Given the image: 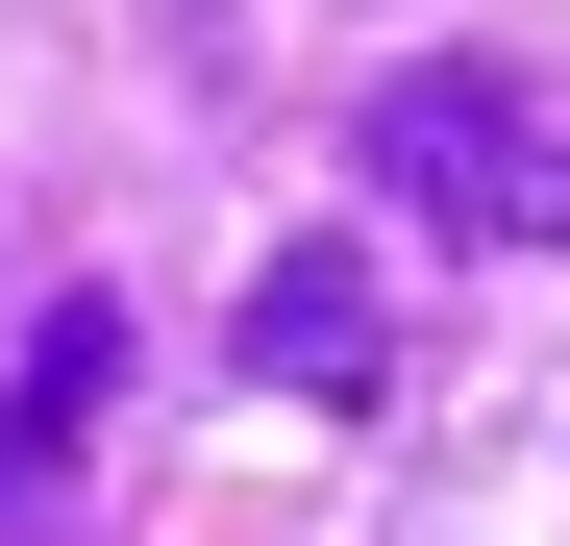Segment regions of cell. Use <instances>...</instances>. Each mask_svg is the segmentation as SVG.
Listing matches in <instances>:
<instances>
[{
    "instance_id": "cell-2",
    "label": "cell",
    "mask_w": 570,
    "mask_h": 546,
    "mask_svg": "<svg viewBox=\"0 0 570 546\" xmlns=\"http://www.w3.org/2000/svg\"><path fill=\"white\" fill-rule=\"evenodd\" d=\"M125 299H100V273H75V299H26V348H0V546H26L75 472H100V422H125Z\"/></svg>"
},
{
    "instance_id": "cell-1",
    "label": "cell",
    "mask_w": 570,
    "mask_h": 546,
    "mask_svg": "<svg viewBox=\"0 0 570 546\" xmlns=\"http://www.w3.org/2000/svg\"><path fill=\"white\" fill-rule=\"evenodd\" d=\"M372 174H397L422 224H497V248H570V100L546 75H372V125H347Z\"/></svg>"
},
{
    "instance_id": "cell-3",
    "label": "cell",
    "mask_w": 570,
    "mask_h": 546,
    "mask_svg": "<svg viewBox=\"0 0 570 546\" xmlns=\"http://www.w3.org/2000/svg\"><path fill=\"white\" fill-rule=\"evenodd\" d=\"M248 373H273V398H323V422H372V398H397L372 248H273V273H248Z\"/></svg>"
}]
</instances>
